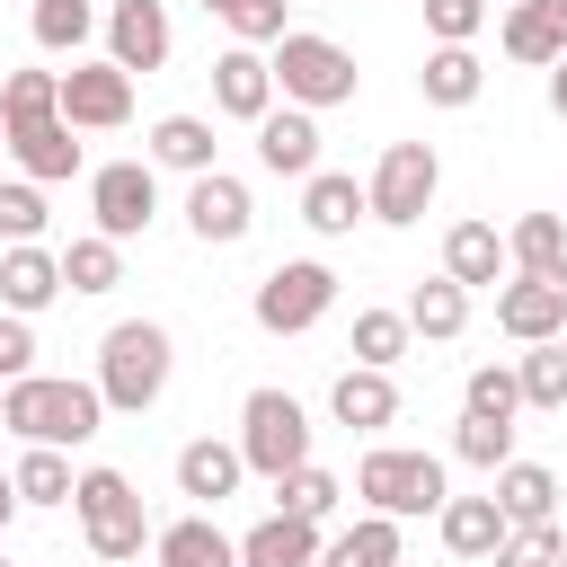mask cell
<instances>
[{
    "label": "cell",
    "mask_w": 567,
    "mask_h": 567,
    "mask_svg": "<svg viewBox=\"0 0 567 567\" xmlns=\"http://www.w3.org/2000/svg\"><path fill=\"white\" fill-rule=\"evenodd\" d=\"M0 124H9V159H18L35 186L80 177V142H71V124H62V71H9V80H0Z\"/></svg>",
    "instance_id": "cell-1"
},
{
    "label": "cell",
    "mask_w": 567,
    "mask_h": 567,
    "mask_svg": "<svg viewBox=\"0 0 567 567\" xmlns=\"http://www.w3.org/2000/svg\"><path fill=\"white\" fill-rule=\"evenodd\" d=\"M0 425H9L18 443L71 452V443H89V434L106 425V399H97V381H71V372H27V381H9V390H0Z\"/></svg>",
    "instance_id": "cell-2"
},
{
    "label": "cell",
    "mask_w": 567,
    "mask_h": 567,
    "mask_svg": "<svg viewBox=\"0 0 567 567\" xmlns=\"http://www.w3.org/2000/svg\"><path fill=\"white\" fill-rule=\"evenodd\" d=\"M168 372H177V346H168L159 319H115V328L97 337V399H106V416L159 408Z\"/></svg>",
    "instance_id": "cell-3"
},
{
    "label": "cell",
    "mask_w": 567,
    "mask_h": 567,
    "mask_svg": "<svg viewBox=\"0 0 567 567\" xmlns=\"http://www.w3.org/2000/svg\"><path fill=\"white\" fill-rule=\"evenodd\" d=\"M354 496H363V514L408 523V514H443V505H452V478H443L434 452H399V443H381V452L354 461Z\"/></svg>",
    "instance_id": "cell-4"
},
{
    "label": "cell",
    "mask_w": 567,
    "mask_h": 567,
    "mask_svg": "<svg viewBox=\"0 0 567 567\" xmlns=\"http://www.w3.org/2000/svg\"><path fill=\"white\" fill-rule=\"evenodd\" d=\"M239 461L275 487V478H292L301 461H310V408L292 399V390H248L239 399Z\"/></svg>",
    "instance_id": "cell-5"
},
{
    "label": "cell",
    "mask_w": 567,
    "mask_h": 567,
    "mask_svg": "<svg viewBox=\"0 0 567 567\" xmlns=\"http://www.w3.org/2000/svg\"><path fill=\"white\" fill-rule=\"evenodd\" d=\"M71 514H80V540L115 567V558H142V540H151V514H142V496H133V478L124 470H80V487H71Z\"/></svg>",
    "instance_id": "cell-6"
},
{
    "label": "cell",
    "mask_w": 567,
    "mask_h": 567,
    "mask_svg": "<svg viewBox=\"0 0 567 567\" xmlns=\"http://www.w3.org/2000/svg\"><path fill=\"white\" fill-rule=\"evenodd\" d=\"M275 89H284V106H354V53L337 44V35H310V27H292L275 53Z\"/></svg>",
    "instance_id": "cell-7"
},
{
    "label": "cell",
    "mask_w": 567,
    "mask_h": 567,
    "mask_svg": "<svg viewBox=\"0 0 567 567\" xmlns=\"http://www.w3.org/2000/svg\"><path fill=\"white\" fill-rule=\"evenodd\" d=\"M257 328L266 337H301V328H319L328 310H337V266H319V257H284V266H266L257 275Z\"/></svg>",
    "instance_id": "cell-8"
},
{
    "label": "cell",
    "mask_w": 567,
    "mask_h": 567,
    "mask_svg": "<svg viewBox=\"0 0 567 567\" xmlns=\"http://www.w3.org/2000/svg\"><path fill=\"white\" fill-rule=\"evenodd\" d=\"M434 186H443V159H434V142H390L363 195H372V221H390V230H416V221H425V204H434Z\"/></svg>",
    "instance_id": "cell-9"
},
{
    "label": "cell",
    "mask_w": 567,
    "mask_h": 567,
    "mask_svg": "<svg viewBox=\"0 0 567 567\" xmlns=\"http://www.w3.org/2000/svg\"><path fill=\"white\" fill-rule=\"evenodd\" d=\"M89 221L124 248V239H142L151 221H159V168L151 159H106V168H89Z\"/></svg>",
    "instance_id": "cell-10"
},
{
    "label": "cell",
    "mask_w": 567,
    "mask_h": 567,
    "mask_svg": "<svg viewBox=\"0 0 567 567\" xmlns=\"http://www.w3.org/2000/svg\"><path fill=\"white\" fill-rule=\"evenodd\" d=\"M62 124L71 133H124L133 124V71H115L106 53L97 62H71L62 71Z\"/></svg>",
    "instance_id": "cell-11"
},
{
    "label": "cell",
    "mask_w": 567,
    "mask_h": 567,
    "mask_svg": "<svg viewBox=\"0 0 567 567\" xmlns=\"http://www.w3.org/2000/svg\"><path fill=\"white\" fill-rule=\"evenodd\" d=\"M213 106H221L230 124H266V115H275V62H266L257 44H221V53H213Z\"/></svg>",
    "instance_id": "cell-12"
},
{
    "label": "cell",
    "mask_w": 567,
    "mask_h": 567,
    "mask_svg": "<svg viewBox=\"0 0 567 567\" xmlns=\"http://www.w3.org/2000/svg\"><path fill=\"white\" fill-rule=\"evenodd\" d=\"M248 221H257V204H248V186H239L230 168L186 177V230H195L204 248H239V239H248Z\"/></svg>",
    "instance_id": "cell-13"
},
{
    "label": "cell",
    "mask_w": 567,
    "mask_h": 567,
    "mask_svg": "<svg viewBox=\"0 0 567 567\" xmlns=\"http://www.w3.org/2000/svg\"><path fill=\"white\" fill-rule=\"evenodd\" d=\"M168 44H177V27H168L159 0H115V9H106V62H115V71L142 80V71L168 62Z\"/></svg>",
    "instance_id": "cell-14"
},
{
    "label": "cell",
    "mask_w": 567,
    "mask_h": 567,
    "mask_svg": "<svg viewBox=\"0 0 567 567\" xmlns=\"http://www.w3.org/2000/svg\"><path fill=\"white\" fill-rule=\"evenodd\" d=\"M496 328H505L514 346H549V337H567V284H540V275L496 284Z\"/></svg>",
    "instance_id": "cell-15"
},
{
    "label": "cell",
    "mask_w": 567,
    "mask_h": 567,
    "mask_svg": "<svg viewBox=\"0 0 567 567\" xmlns=\"http://www.w3.org/2000/svg\"><path fill=\"white\" fill-rule=\"evenodd\" d=\"M257 159L275 168V177H319V115L310 106H275L266 124H257Z\"/></svg>",
    "instance_id": "cell-16"
},
{
    "label": "cell",
    "mask_w": 567,
    "mask_h": 567,
    "mask_svg": "<svg viewBox=\"0 0 567 567\" xmlns=\"http://www.w3.org/2000/svg\"><path fill=\"white\" fill-rule=\"evenodd\" d=\"M328 416L354 425V434H381V425H399V381L372 372V363H346L337 390H328Z\"/></svg>",
    "instance_id": "cell-17"
},
{
    "label": "cell",
    "mask_w": 567,
    "mask_h": 567,
    "mask_svg": "<svg viewBox=\"0 0 567 567\" xmlns=\"http://www.w3.org/2000/svg\"><path fill=\"white\" fill-rule=\"evenodd\" d=\"M53 292H71V284H62V257H53L44 239H35V248H9V257H0V310H9V319H35V310H44Z\"/></svg>",
    "instance_id": "cell-18"
},
{
    "label": "cell",
    "mask_w": 567,
    "mask_h": 567,
    "mask_svg": "<svg viewBox=\"0 0 567 567\" xmlns=\"http://www.w3.org/2000/svg\"><path fill=\"white\" fill-rule=\"evenodd\" d=\"M496 44H505L514 62H532V71H558V62H567V18H558L549 0H514L505 27H496Z\"/></svg>",
    "instance_id": "cell-19"
},
{
    "label": "cell",
    "mask_w": 567,
    "mask_h": 567,
    "mask_svg": "<svg viewBox=\"0 0 567 567\" xmlns=\"http://www.w3.org/2000/svg\"><path fill=\"white\" fill-rule=\"evenodd\" d=\"M319 523H301V514H266V523H248L239 532V567H319Z\"/></svg>",
    "instance_id": "cell-20"
},
{
    "label": "cell",
    "mask_w": 567,
    "mask_h": 567,
    "mask_svg": "<svg viewBox=\"0 0 567 567\" xmlns=\"http://www.w3.org/2000/svg\"><path fill=\"white\" fill-rule=\"evenodd\" d=\"M151 558L159 567H239V540L213 523V514H177L151 532Z\"/></svg>",
    "instance_id": "cell-21"
},
{
    "label": "cell",
    "mask_w": 567,
    "mask_h": 567,
    "mask_svg": "<svg viewBox=\"0 0 567 567\" xmlns=\"http://www.w3.org/2000/svg\"><path fill=\"white\" fill-rule=\"evenodd\" d=\"M505 266H514V257H505L496 221H452V230H443V275H452L461 292H478V284L496 292V275H505Z\"/></svg>",
    "instance_id": "cell-22"
},
{
    "label": "cell",
    "mask_w": 567,
    "mask_h": 567,
    "mask_svg": "<svg viewBox=\"0 0 567 567\" xmlns=\"http://www.w3.org/2000/svg\"><path fill=\"white\" fill-rule=\"evenodd\" d=\"M239 478H248L239 443H213V434H195V443L177 452V496H195V505H221V496H239Z\"/></svg>",
    "instance_id": "cell-23"
},
{
    "label": "cell",
    "mask_w": 567,
    "mask_h": 567,
    "mask_svg": "<svg viewBox=\"0 0 567 567\" xmlns=\"http://www.w3.org/2000/svg\"><path fill=\"white\" fill-rule=\"evenodd\" d=\"M434 532H443V549H452V558H496L514 523H505V505H496V496H452V505L434 514Z\"/></svg>",
    "instance_id": "cell-24"
},
{
    "label": "cell",
    "mask_w": 567,
    "mask_h": 567,
    "mask_svg": "<svg viewBox=\"0 0 567 567\" xmlns=\"http://www.w3.org/2000/svg\"><path fill=\"white\" fill-rule=\"evenodd\" d=\"M213 151H221V142H213V124H204V115H159L142 159H151V168H186V177H213V168H221Z\"/></svg>",
    "instance_id": "cell-25"
},
{
    "label": "cell",
    "mask_w": 567,
    "mask_h": 567,
    "mask_svg": "<svg viewBox=\"0 0 567 567\" xmlns=\"http://www.w3.org/2000/svg\"><path fill=\"white\" fill-rule=\"evenodd\" d=\"M363 213H372V195H363V186H354L346 168H319V177L301 186V221H310L319 239H346V230H354Z\"/></svg>",
    "instance_id": "cell-26"
},
{
    "label": "cell",
    "mask_w": 567,
    "mask_h": 567,
    "mask_svg": "<svg viewBox=\"0 0 567 567\" xmlns=\"http://www.w3.org/2000/svg\"><path fill=\"white\" fill-rule=\"evenodd\" d=\"M487 496L505 505V523H558V470H540V461H505Z\"/></svg>",
    "instance_id": "cell-27"
},
{
    "label": "cell",
    "mask_w": 567,
    "mask_h": 567,
    "mask_svg": "<svg viewBox=\"0 0 567 567\" xmlns=\"http://www.w3.org/2000/svg\"><path fill=\"white\" fill-rule=\"evenodd\" d=\"M505 257H514L523 275H540V284H567V221H558V213H523V221L505 230Z\"/></svg>",
    "instance_id": "cell-28"
},
{
    "label": "cell",
    "mask_w": 567,
    "mask_h": 567,
    "mask_svg": "<svg viewBox=\"0 0 567 567\" xmlns=\"http://www.w3.org/2000/svg\"><path fill=\"white\" fill-rule=\"evenodd\" d=\"M416 89H425V106H478L487 71H478V53H470V44H434V53H425V71H416Z\"/></svg>",
    "instance_id": "cell-29"
},
{
    "label": "cell",
    "mask_w": 567,
    "mask_h": 567,
    "mask_svg": "<svg viewBox=\"0 0 567 567\" xmlns=\"http://www.w3.org/2000/svg\"><path fill=\"white\" fill-rule=\"evenodd\" d=\"M408 328H416V337H434V346H452V337L470 328V292H461L452 275H425V284L408 292Z\"/></svg>",
    "instance_id": "cell-30"
},
{
    "label": "cell",
    "mask_w": 567,
    "mask_h": 567,
    "mask_svg": "<svg viewBox=\"0 0 567 567\" xmlns=\"http://www.w3.org/2000/svg\"><path fill=\"white\" fill-rule=\"evenodd\" d=\"M319 567H399V523H390V514H354V523L319 549Z\"/></svg>",
    "instance_id": "cell-31"
},
{
    "label": "cell",
    "mask_w": 567,
    "mask_h": 567,
    "mask_svg": "<svg viewBox=\"0 0 567 567\" xmlns=\"http://www.w3.org/2000/svg\"><path fill=\"white\" fill-rule=\"evenodd\" d=\"M62 284H71V292H115V284H124V248H115L106 230H80V239L62 248Z\"/></svg>",
    "instance_id": "cell-32"
},
{
    "label": "cell",
    "mask_w": 567,
    "mask_h": 567,
    "mask_svg": "<svg viewBox=\"0 0 567 567\" xmlns=\"http://www.w3.org/2000/svg\"><path fill=\"white\" fill-rule=\"evenodd\" d=\"M9 478H18V505H71V487H80L71 452H44V443H27Z\"/></svg>",
    "instance_id": "cell-33"
},
{
    "label": "cell",
    "mask_w": 567,
    "mask_h": 567,
    "mask_svg": "<svg viewBox=\"0 0 567 567\" xmlns=\"http://www.w3.org/2000/svg\"><path fill=\"white\" fill-rule=\"evenodd\" d=\"M408 337H416V328H408V310H354L346 354H354V363H372V372H390V363L408 354Z\"/></svg>",
    "instance_id": "cell-34"
},
{
    "label": "cell",
    "mask_w": 567,
    "mask_h": 567,
    "mask_svg": "<svg viewBox=\"0 0 567 567\" xmlns=\"http://www.w3.org/2000/svg\"><path fill=\"white\" fill-rule=\"evenodd\" d=\"M27 27H35V44H44V53H80V44L97 35V0H35V9H27Z\"/></svg>",
    "instance_id": "cell-35"
},
{
    "label": "cell",
    "mask_w": 567,
    "mask_h": 567,
    "mask_svg": "<svg viewBox=\"0 0 567 567\" xmlns=\"http://www.w3.org/2000/svg\"><path fill=\"white\" fill-rule=\"evenodd\" d=\"M461 416H496V425H514V416H523V381H514V363H478V372L461 381Z\"/></svg>",
    "instance_id": "cell-36"
},
{
    "label": "cell",
    "mask_w": 567,
    "mask_h": 567,
    "mask_svg": "<svg viewBox=\"0 0 567 567\" xmlns=\"http://www.w3.org/2000/svg\"><path fill=\"white\" fill-rule=\"evenodd\" d=\"M514 381H523V408H567V337H549V346H532L523 363H514Z\"/></svg>",
    "instance_id": "cell-37"
},
{
    "label": "cell",
    "mask_w": 567,
    "mask_h": 567,
    "mask_svg": "<svg viewBox=\"0 0 567 567\" xmlns=\"http://www.w3.org/2000/svg\"><path fill=\"white\" fill-rule=\"evenodd\" d=\"M337 496H346V487H337L319 461H301L292 478H275V514H301V523H328V514H337Z\"/></svg>",
    "instance_id": "cell-38"
},
{
    "label": "cell",
    "mask_w": 567,
    "mask_h": 567,
    "mask_svg": "<svg viewBox=\"0 0 567 567\" xmlns=\"http://www.w3.org/2000/svg\"><path fill=\"white\" fill-rule=\"evenodd\" d=\"M44 221H53V213H44V186H35V177H0V239H9V248H35Z\"/></svg>",
    "instance_id": "cell-39"
},
{
    "label": "cell",
    "mask_w": 567,
    "mask_h": 567,
    "mask_svg": "<svg viewBox=\"0 0 567 567\" xmlns=\"http://www.w3.org/2000/svg\"><path fill=\"white\" fill-rule=\"evenodd\" d=\"M452 452H461L470 470H487V478H496V470L514 461V425H496V416H461V434H452Z\"/></svg>",
    "instance_id": "cell-40"
},
{
    "label": "cell",
    "mask_w": 567,
    "mask_h": 567,
    "mask_svg": "<svg viewBox=\"0 0 567 567\" xmlns=\"http://www.w3.org/2000/svg\"><path fill=\"white\" fill-rule=\"evenodd\" d=\"M558 558H567L558 523H514V532H505V549H496V567H558Z\"/></svg>",
    "instance_id": "cell-41"
},
{
    "label": "cell",
    "mask_w": 567,
    "mask_h": 567,
    "mask_svg": "<svg viewBox=\"0 0 567 567\" xmlns=\"http://www.w3.org/2000/svg\"><path fill=\"white\" fill-rule=\"evenodd\" d=\"M425 27H434V44H470L487 27V0H425Z\"/></svg>",
    "instance_id": "cell-42"
},
{
    "label": "cell",
    "mask_w": 567,
    "mask_h": 567,
    "mask_svg": "<svg viewBox=\"0 0 567 567\" xmlns=\"http://www.w3.org/2000/svg\"><path fill=\"white\" fill-rule=\"evenodd\" d=\"M27 372H35V328L0 310V381H27Z\"/></svg>",
    "instance_id": "cell-43"
},
{
    "label": "cell",
    "mask_w": 567,
    "mask_h": 567,
    "mask_svg": "<svg viewBox=\"0 0 567 567\" xmlns=\"http://www.w3.org/2000/svg\"><path fill=\"white\" fill-rule=\"evenodd\" d=\"M9 514H18V478L0 470V540H9Z\"/></svg>",
    "instance_id": "cell-44"
},
{
    "label": "cell",
    "mask_w": 567,
    "mask_h": 567,
    "mask_svg": "<svg viewBox=\"0 0 567 567\" xmlns=\"http://www.w3.org/2000/svg\"><path fill=\"white\" fill-rule=\"evenodd\" d=\"M549 106H558V115H567V62H558V71H549Z\"/></svg>",
    "instance_id": "cell-45"
},
{
    "label": "cell",
    "mask_w": 567,
    "mask_h": 567,
    "mask_svg": "<svg viewBox=\"0 0 567 567\" xmlns=\"http://www.w3.org/2000/svg\"><path fill=\"white\" fill-rule=\"evenodd\" d=\"M204 9H213V18H230V9H239V0H204Z\"/></svg>",
    "instance_id": "cell-46"
},
{
    "label": "cell",
    "mask_w": 567,
    "mask_h": 567,
    "mask_svg": "<svg viewBox=\"0 0 567 567\" xmlns=\"http://www.w3.org/2000/svg\"><path fill=\"white\" fill-rule=\"evenodd\" d=\"M0 159H9V124H0Z\"/></svg>",
    "instance_id": "cell-47"
},
{
    "label": "cell",
    "mask_w": 567,
    "mask_h": 567,
    "mask_svg": "<svg viewBox=\"0 0 567 567\" xmlns=\"http://www.w3.org/2000/svg\"><path fill=\"white\" fill-rule=\"evenodd\" d=\"M549 9H558V18H567V0H549Z\"/></svg>",
    "instance_id": "cell-48"
},
{
    "label": "cell",
    "mask_w": 567,
    "mask_h": 567,
    "mask_svg": "<svg viewBox=\"0 0 567 567\" xmlns=\"http://www.w3.org/2000/svg\"><path fill=\"white\" fill-rule=\"evenodd\" d=\"M0 567H9V558H0Z\"/></svg>",
    "instance_id": "cell-49"
},
{
    "label": "cell",
    "mask_w": 567,
    "mask_h": 567,
    "mask_svg": "<svg viewBox=\"0 0 567 567\" xmlns=\"http://www.w3.org/2000/svg\"><path fill=\"white\" fill-rule=\"evenodd\" d=\"M558 567H567V558H558Z\"/></svg>",
    "instance_id": "cell-50"
}]
</instances>
